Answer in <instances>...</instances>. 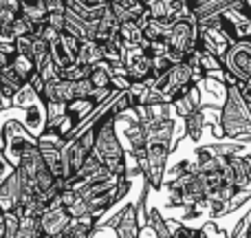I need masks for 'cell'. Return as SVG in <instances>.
Listing matches in <instances>:
<instances>
[{"mask_svg":"<svg viewBox=\"0 0 251 238\" xmlns=\"http://www.w3.org/2000/svg\"><path fill=\"white\" fill-rule=\"evenodd\" d=\"M221 126L225 137L251 141V108L236 84H225V104L221 108Z\"/></svg>","mask_w":251,"mask_h":238,"instance_id":"cell-1","label":"cell"},{"mask_svg":"<svg viewBox=\"0 0 251 238\" xmlns=\"http://www.w3.org/2000/svg\"><path fill=\"white\" fill-rule=\"evenodd\" d=\"M11 106L25 110V126L31 134L40 137V134L44 132L47 121H49V110H47V104H44L42 95H38L31 84H26V86L13 97Z\"/></svg>","mask_w":251,"mask_h":238,"instance_id":"cell-2","label":"cell"},{"mask_svg":"<svg viewBox=\"0 0 251 238\" xmlns=\"http://www.w3.org/2000/svg\"><path fill=\"white\" fill-rule=\"evenodd\" d=\"M2 150H4V157L9 159V163L13 168H18L22 161V157L31 150L33 146H38V137L31 134L26 130L25 124L16 119H9L2 124Z\"/></svg>","mask_w":251,"mask_h":238,"instance_id":"cell-3","label":"cell"},{"mask_svg":"<svg viewBox=\"0 0 251 238\" xmlns=\"http://www.w3.org/2000/svg\"><path fill=\"white\" fill-rule=\"evenodd\" d=\"M218 22H221V29L234 42H251V9L245 0L223 11L218 16Z\"/></svg>","mask_w":251,"mask_h":238,"instance_id":"cell-4","label":"cell"},{"mask_svg":"<svg viewBox=\"0 0 251 238\" xmlns=\"http://www.w3.org/2000/svg\"><path fill=\"white\" fill-rule=\"evenodd\" d=\"M71 223H73V216L69 214V210L64 205L60 208H47L44 214L40 216V227H42V234L44 236H51V238H60L69 232Z\"/></svg>","mask_w":251,"mask_h":238,"instance_id":"cell-5","label":"cell"},{"mask_svg":"<svg viewBox=\"0 0 251 238\" xmlns=\"http://www.w3.org/2000/svg\"><path fill=\"white\" fill-rule=\"evenodd\" d=\"M77 97V91H75V82H69V79H53V82H47V88H44V104L47 106H66L69 102H73Z\"/></svg>","mask_w":251,"mask_h":238,"instance_id":"cell-6","label":"cell"},{"mask_svg":"<svg viewBox=\"0 0 251 238\" xmlns=\"http://www.w3.org/2000/svg\"><path fill=\"white\" fill-rule=\"evenodd\" d=\"M20 203H22V183L18 170H13L0 183V208H2V212H18Z\"/></svg>","mask_w":251,"mask_h":238,"instance_id":"cell-7","label":"cell"},{"mask_svg":"<svg viewBox=\"0 0 251 238\" xmlns=\"http://www.w3.org/2000/svg\"><path fill=\"white\" fill-rule=\"evenodd\" d=\"M225 177H227V181L234 183L238 190H247L249 183H251V161L243 155L227 157Z\"/></svg>","mask_w":251,"mask_h":238,"instance_id":"cell-8","label":"cell"},{"mask_svg":"<svg viewBox=\"0 0 251 238\" xmlns=\"http://www.w3.org/2000/svg\"><path fill=\"white\" fill-rule=\"evenodd\" d=\"M139 210L134 203H128L126 208L119 212V221L115 225L117 230V238H139L141 234V221H139Z\"/></svg>","mask_w":251,"mask_h":238,"instance_id":"cell-9","label":"cell"},{"mask_svg":"<svg viewBox=\"0 0 251 238\" xmlns=\"http://www.w3.org/2000/svg\"><path fill=\"white\" fill-rule=\"evenodd\" d=\"M97 108H100V106H97L91 97H75L73 102H69V104L64 106V113L69 115L75 124H77L79 130H82V126L93 117V113H95ZM79 130H77V132H79Z\"/></svg>","mask_w":251,"mask_h":238,"instance_id":"cell-10","label":"cell"},{"mask_svg":"<svg viewBox=\"0 0 251 238\" xmlns=\"http://www.w3.org/2000/svg\"><path fill=\"white\" fill-rule=\"evenodd\" d=\"M38 148H40V155H42L44 163L51 168V172L55 174L57 179H66V165H64V155H62V146H55V143H49V141H40L38 139Z\"/></svg>","mask_w":251,"mask_h":238,"instance_id":"cell-11","label":"cell"},{"mask_svg":"<svg viewBox=\"0 0 251 238\" xmlns=\"http://www.w3.org/2000/svg\"><path fill=\"white\" fill-rule=\"evenodd\" d=\"M110 11L117 16L119 22L139 20V18L148 11V4L139 2V0H113V2H110Z\"/></svg>","mask_w":251,"mask_h":238,"instance_id":"cell-12","label":"cell"},{"mask_svg":"<svg viewBox=\"0 0 251 238\" xmlns=\"http://www.w3.org/2000/svg\"><path fill=\"white\" fill-rule=\"evenodd\" d=\"M25 86H26L25 79H22L20 75L11 69V66L0 71V93H2V97H4V102H7V104H11L13 97H16Z\"/></svg>","mask_w":251,"mask_h":238,"instance_id":"cell-13","label":"cell"},{"mask_svg":"<svg viewBox=\"0 0 251 238\" xmlns=\"http://www.w3.org/2000/svg\"><path fill=\"white\" fill-rule=\"evenodd\" d=\"M174 110H176V115L178 117H190L194 110H199V108H203V104H201V88L196 86H192L190 91L185 93V95H181L178 100H174Z\"/></svg>","mask_w":251,"mask_h":238,"instance_id":"cell-14","label":"cell"},{"mask_svg":"<svg viewBox=\"0 0 251 238\" xmlns=\"http://www.w3.org/2000/svg\"><path fill=\"white\" fill-rule=\"evenodd\" d=\"M119 25H122V22L117 20V16H115V13L110 11V7H108L106 16L95 25V40L97 42H101V44L110 42V40L119 33Z\"/></svg>","mask_w":251,"mask_h":238,"instance_id":"cell-15","label":"cell"},{"mask_svg":"<svg viewBox=\"0 0 251 238\" xmlns=\"http://www.w3.org/2000/svg\"><path fill=\"white\" fill-rule=\"evenodd\" d=\"M51 57H53V62H55V66H57L60 71L77 62V55H75V53L69 49V44L64 42L62 33L51 42Z\"/></svg>","mask_w":251,"mask_h":238,"instance_id":"cell-16","label":"cell"},{"mask_svg":"<svg viewBox=\"0 0 251 238\" xmlns=\"http://www.w3.org/2000/svg\"><path fill=\"white\" fill-rule=\"evenodd\" d=\"M88 79L93 82L95 88H113V91H117V88H115V75H113V69H110V62H106V60L93 64Z\"/></svg>","mask_w":251,"mask_h":238,"instance_id":"cell-17","label":"cell"},{"mask_svg":"<svg viewBox=\"0 0 251 238\" xmlns=\"http://www.w3.org/2000/svg\"><path fill=\"white\" fill-rule=\"evenodd\" d=\"M77 62L88 66L97 64V62H104V47L97 40H82L77 51Z\"/></svg>","mask_w":251,"mask_h":238,"instance_id":"cell-18","label":"cell"},{"mask_svg":"<svg viewBox=\"0 0 251 238\" xmlns=\"http://www.w3.org/2000/svg\"><path fill=\"white\" fill-rule=\"evenodd\" d=\"M119 38L124 40L126 47H139V44H146L148 38L143 33V29L139 26L137 20H128L119 25Z\"/></svg>","mask_w":251,"mask_h":238,"instance_id":"cell-19","label":"cell"},{"mask_svg":"<svg viewBox=\"0 0 251 238\" xmlns=\"http://www.w3.org/2000/svg\"><path fill=\"white\" fill-rule=\"evenodd\" d=\"M11 69L25 79V84H31V79L40 73L35 60L31 55H25V53H16V57H13V62H11Z\"/></svg>","mask_w":251,"mask_h":238,"instance_id":"cell-20","label":"cell"},{"mask_svg":"<svg viewBox=\"0 0 251 238\" xmlns=\"http://www.w3.org/2000/svg\"><path fill=\"white\" fill-rule=\"evenodd\" d=\"M146 225L156 234V238H170L172 236V225L163 221L161 212L156 208H150L146 214Z\"/></svg>","mask_w":251,"mask_h":238,"instance_id":"cell-21","label":"cell"},{"mask_svg":"<svg viewBox=\"0 0 251 238\" xmlns=\"http://www.w3.org/2000/svg\"><path fill=\"white\" fill-rule=\"evenodd\" d=\"M205 121H207L205 119V108L194 110L190 117H185V132H187V137H190L192 141H201L203 130H205Z\"/></svg>","mask_w":251,"mask_h":238,"instance_id":"cell-22","label":"cell"},{"mask_svg":"<svg viewBox=\"0 0 251 238\" xmlns=\"http://www.w3.org/2000/svg\"><path fill=\"white\" fill-rule=\"evenodd\" d=\"M40 236H42L40 218H33V216H20L18 238H40Z\"/></svg>","mask_w":251,"mask_h":238,"instance_id":"cell-23","label":"cell"},{"mask_svg":"<svg viewBox=\"0 0 251 238\" xmlns=\"http://www.w3.org/2000/svg\"><path fill=\"white\" fill-rule=\"evenodd\" d=\"M91 69L93 66L82 64V62H75V64H71V66H66V69L60 71V78L69 79V82H79V79H86L88 75H91Z\"/></svg>","mask_w":251,"mask_h":238,"instance_id":"cell-24","label":"cell"},{"mask_svg":"<svg viewBox=\"0 0 251 238\" xmlns=\"http://www.w3.org/2000/svg\"><path fill=\"white\" fill-rule=\"evenodd\" d=\"M16 53H18L16 40H0V71L11 66Z\"/></svg>","mask_w":251,"mask_h":238,"instance_id":"cell-25","label":"cell"},{"mask_svg":"<svg viewBox=\"0 0 251 238\" xmlns=\"http://www.w3.org/2000/svg\"><path fill=\"white\" fill-rule=\"evenodd\" d=\"M47 25L51 29H55L57 33H64L66 29V11H51L47 16Z\"/></svg>","mask_w":251,"mask_h":238,"instance_id":"cell-26","label":"cell"},{"mask_svg":"<svg viewBox=\"0 0 251 238\" xmlns=\"http://www.w3.org/2000/svg\"><path fill=\"white\" fill-rule=\"evenodd\" d=\"M13 170H16V168H13V165L9 163V159H7V157H4V150H2V146H0V183H2L4 179H7L9 174L13 172Z\"/></svg>","mask_w":251,"mask_h":238,"instance_id":"cell-27","label":"cell"},{"mask_svg":"<svg viewBox=\"0 0 251 238\" xmlns=\"http://www.w3.org/2000/svg\"><path fill=\"white\" fill-rule=\"evenodd\" d=\"M42 4L49 13L51 11H66V0H42Z\"/></svg>","mask_w":251,"mask_h":238,"instance_id":"cell-28","label":"cell"},{"mask_svg":"<svg viewBox=\"0 0 251 238\" xmlns=\"http://www.w3.org/2000/svg\"><path fill=\"white\" fill-rule=\"evenodd\" d=\"M236 86H238V91H240V95H243V100L251 106V78H249V79H243V82H238Z\"/></svg>","mask_w":251,"mask_h":238,"instance_id":"cell-29","label":"cell"},{"mask_svg":"<svg viewBox=\"0 0 251 238\" xmlns=\"http://www.w3.org/2000/svg\"><path fill=\"white\" fill-rule=\"evenodd\" d=\"M86 7H108L110 0H82Z\"/></svg>","mask_w":251,"mask_h":238,"instance_id":"cell-30","label":"cell"},{"mask_svg":"<svg viewBox=\"0 0 251 238\" xmlns=\"http://www.w3.org/2000/svg\"><path fill=\"white\" fill-rule=\"evenodd\" d=\"M196 238H209L207 227H203V230H196Z\"/></svg>","mask_w":251,"mask_h":238,"instance_id":"cell-31","label":"cell"},{"mask_svg":"<svg viewBox=\"0 0 251 238\" xmlns=\"http://www.w3.org/2000/svg\"><path fill=\"white\" fill-rule=\"evenodd\" d=\"M0 238H4V216L0 218Z\"/></svg>","mask_w":251,"mask_h":238,"instance_id":"cell-32","label":"cell"},{"mask_svg":"<svg viewBox=\"0 0 251 238\" xmlns=\"http://www.w3.org/2000/svg\"><path fill=\"white\" fill-rule=\"evenodd\" d=\"M4 106H7V102H4V97H2V93H0V110L4 108Z\"/></svg>","mask_w":251,"mask_h":238,"instance_id":"cell-33","label":"cell"},{"mask_svg":"<svg viewBox=\"0 0 251 238\" xmlns=\"http://www.w3.org/2000/svg\"><path fill=\"white\" fill-rule=\"evenodd\" d=\"M139 2H143V4H150V0H139Z\"/></svg>","mask_w":251,"mask_h":238,"instance_id":"cell-34","label":"cell"},{"mask_svg":"<svg viewBox=\"0 0 251 238\" xmlns=\"http://www.w3.org/2000/svg\"><path fill=\"white\" fill-rule=\"evenodd\" d=\"M40 238H51V236H44V234H42V236H40Z\"/></svg>","mask_w":251,"mask_h":238,"instance_id":"cell-35","label":"cell"},{"mask_svg":"<svg viewBox=\"0 0 251 238\" xmlns=\"http://www.w3.org/2000/svg\"><path fill=\"white\" fill-rule=\"evenodd\" d=\"M110 2H113V0H110Z\"/></svg>","mask_w":251,"mask_h":238,"instance_id":"cell-36","label":"cell"},{"mask_svg":"<svg viewBox=\"0 0 251 238\" xmlns=\"http://www.w3.org/2000/svg\"><path fill=\"white\" fill-rule=\"evenodd\" d=\"M249 108H251V106H249Z\"/></svg>","mask_w":251,"mask_h":238,"instance_id":"cell-37","label":"cell"}]
</instances>
